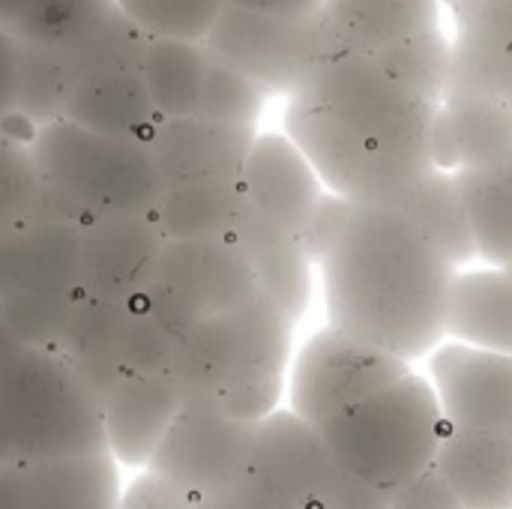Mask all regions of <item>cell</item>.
Returning <instances> with one entry per match:
<instances>
[{"label":"cell","mask_w":512,"mask_h":509,"mask_svg":"<svg viewBox=\"0 0 512 509\" xmlns=\"http://www.w3.org/2000/svg\"><path fill=\"white\" fill-rule=\"evenodd\" d=\"M474 240L477 258L486 264H510L512 261V159L456 168Z\"/></svg>","instance_id":"83f0119b"},{"label":"cell","mask_w":512,"mask_h":509,"mask_svg":"<svg viewBox=\"0 0 512 509\" xmlns=\"http://www.w3.org/2000/svg\"><path fill=\"white\" fill-rule=\"evenodd\" d=\"M351 207H354V201H348V198H342V195H336V192H330V189L324 192L321 204L315 207L312 219L306 222V228H303L300 237H297L300 246H303V252L309 255L312 264H318V261L324 258V252L333 246V240L339 237V231H342V225H345Z\"/></svg>","instance_id":"8d00e7d4"},{"label":"cell","mask_w":512,"mask_h":509,"mask_svg":"<svg viewBox=\"0 0 512 509\" xmlns=\"http://www.w3.org/2000/svg\"><path fill=\"white\" fill-rule=\"evenodd\" d=\"M120 489L123 468L108 450L0 465V509H114Z\"/></svg>","instance_id":"2e32d148"},{"label":"cell","mask_w":512,"mask_h":509,"mask_svg":"<svg viewBox=\"0 0 512 509\" xmlns=\"http://www.w3.org/2000/svg\"><path fill=\"white\" fill-rule=\"evenodd\" d=\"M444 333L465 345L512 354L510 270L498 264L456 270L447 294Z\"/></svg>","instance_id":"cb8c5ba5"},{"label":"cell","mask_w":512,"mask_h":509,"mask_svg":"<svg viewBox=\"0 0 512 509\" xmlns=\"http://www.w3.org/2000/svg\"><path fill=\"white\" fill-rule=\"evenodd\" d=\"M30 150L42 207L75 225L105 216H153L168 189L144 138L105 135L57 117L36 129Z\"/></svg>","instance_id":"277c9868"},{"label":"cell","mask_w":512,"mask_h":509,"mask_svg":"<svg viewBox=\"0 0 512 509\" xmlns=\"http://www.w3.org/2000/svg\"><path fill=\"white\" fill-rule=\"evenodd\" d=\"M246 201L273 225L300 237L324 198V183L288 132H258L240 174Z\"/></svg>","instance_id":"e0dca14e"},{"label":"cell","mask_w":512,"mask_h":509,"mask_svg":"<svg viewBox=\"0 0 512 509\" xmlns=\"http://www.w3.org/2000/svg\"><path fill=\"white\" fill-rule=\"evenodd\" d=\"M228 240L249 261L258 288L270 294L294 321H300L312 300V261L300 240L264 219L252 204H246Z\"/></svg>","instance_id":"44dd1931"},{"label":"cell","mask_w":512,"mask_h":509,"mask_svg":"<svg viewBox=\"0 0 512 509\" xmlns=\"http://www.w3.org/2000/svg\"><path fill=\"white\" fill-rule=\"evenodd\" d=\"M339 462L324 435L294 411L258 420L246 465L216 498L225 509H321Z\"/></svg>","instance_id":"ba28073f"},{"label":"cell","mask_w":512,"mask_h":509,"mask_svg":"<svg viewBox=\"0 0 512 509\" xmlns=\"http://www.w3.org/2000/svg\"><path fill=\"white\" fill-rule=\"evenodd\" d=\"M18 66H21V42L18 36L0 27V120L15 111Z\"/></svg>","instance_id":"60d3db41"},{"label":"cell","mask_w":512,"mask_h":509,"mask_svg":"<svg viewBox=\"0 0 512 509\" xmlns=\"http://www.w3.org/2000/svg\"><path fill=\"white\" fill-rule=\"evenodd\" d=\"M63 117L93 132L144 141L162 120L138 69H105L78 75L69 90Z\"/></svg>","instance_id":"603a6c76"},{"label":"cell","mask_w":512,"mask_h":509,"mask_svg":"<svg viewBox=\"0 0 512 509\" xmlns=\"http://www.w3.org/2000/svg\"><path fill=\"white\" fill-rule=\"evenodd\" d=\"M390 509H465L435 462L393 492Z\"/></svg>","instance_id":"74e56055"},{"label":"cell","mask_w":512,"mask_h":509,"mask_svg":"<svg viewBox=\"0 0 512 509\" xmlns=\"http://www.w3.org/2000/svg\"><path fill=\"white\" fill-rule=\"evenodd\" d=\"M255 135V126H234L207 120L201 114H183L162 117L147 141L165 183L171 186L186 180H240Z\"/></svg>","instance_id":"d6986e66"},{"label":"cell","mask_w":512,"mask_h":509,"mask_svg":"<svg viewBox=\"0 0 512 509\" xmlns=\"http://www.w3.org/2000/svg\"><path fill=\"white\" fill-rule=\"evenodd\" d=\"M267 99L270 96L246 72H240L234 63L210 51V63L204 72L195 114L207 120H219V123H234V126H258V117Z\"/></svg>","instance_id":"d6a6232c"},{"label":"cell","mask_w":512,"mask_h":509,"mask_svg":"<svg viewBox=\"0 0 512 509\" xmlns=\"http://www.w3.org/2000/svg\"><path fill=\"white\" fill-rule=\"evenodd\" d=\"M174 348L177 339L144 306V297L132 303H108L81 294L57 354L66 357V363L102 399L123 375L171 372Z\"/></svg>","instance_id":"9c48e42d"},{"label":"cell","mask_w":512,"mask_h":509,"mask_svg":"<svg viewBox=\"0 0 512 509\" xmlns=\"http://www.w3.org/2000/svg\"><path fill=\"white\" fill-rule=\"evenodd\" d=\"M102 426L108 453L123 471H141L153 459L162 435L183 405L171 372L123 375L102 399Z\"/></svg>","instance_id":"ac0fdd59"},{"label":"cell","mask_w":512,"mask_h":509,"mask_svg":"<svg viewBox=\"0 0 512 509\" xmlns=\"http://www.w3.org/2000/svg\"><path fill=\"white\" fill-rule=\"evenodd\" d=\"M42 207V183L33 162L30 138L0 123V228H9Z\"/></svg>","instance_id":"e575fe53"},{"label":"cell","mask_w":512,"mask_h":509,"mask_svg":"<svg viewBox=\"0 0 512 509\" xmlns=\"http://www.w3.org/2000/svg\"><path fill=\"white\" fill-rule=\"evenodd\" d=\"M255 426L216 399H183L147 468L195 501H216L240 477Z\"/></svg>","instance_id":"8fae6325"},{"label":"cell","mask_w":512,"mask_h":509,"mask_svg":"<svg viewBox=\"0 0 512 509\" xmlns=\"http://www.w3.org/2000/svg\"><path fill=\"white\" fill-rule=\"evenodd\" d=\"M438 168H474L512 159V105L489 96H447L432 129Z\"/></svg>","instance_id":"7402d4cb"},{"label":"cell","mask_w":512,"mask_h":509,"mask_svg":"<svg viewBox=\"0 0 512 509\" xmlns=\"http://www.w3.org/2000/svg\"><path fill=\"white\" fill-rule=\"evenodd\" d=\"M408 372V360L327 324L297 351L291 369V411L321 426Z\"/></svg>","instance_id":"7c38bea8"},{"label":"cell","mask_w":512,"mask_h":509,"mask_svg":"<svg viewBox=\"0 0 512 509\" xmlns=\"http://www.w3.org/2000/svg\"><path fill=\"white\" fill-rule=\"evenodd\" d=\"M21 345H18V339L12 336V330L6 327V321H3V315H0V366L18 351Z\"/></svg>","instance_id":"ee69618b"},{"label":"cell","mask_w":512,"mask_h":509,"mask_svg":"<svg viewBox=\"0 0 512 509\" xmlns=\"http://www.w3.org/2000/svg\"><path fill=\"white\" fill-rule=\"evenodd\" d=\"M294 324L264 291L195 324L171 360L183 399H216L252 423L273 414L285 387Z\"/></svg>","instance_id":"3957f363"},{"label":"cell","mask_w":512,"mask_h":509,"mask_svg":"<svg viewBox=\"0 0 512 509\" xmlns=\"http://www.w3.org/2000/svg\"><path fill=\"white\" fill-rule=\"evenodd\" d=\"M318 267L333 327L408 363L447 339L456 267L396 204H354Z\"/></svg>","instance_id":"7a4b0ae2"},{"label":"cell","mask_w":512,"mask_h":509,"mask_svg":"<svg viewBox=\"0 0 512 509\" xmlns=\"http://www.w3.org/2000/svg\"><path fill=\"white\" fill-rule=\"evenodd\" d=\"M447 96H489L512 105V42L456 33Z\"/></svg>","instance_id":"f546056e"},{"label":"cell","mask_w":512,"mask_h":509,"mask_svg":"<svg viewBox=\"0 0 512 509\" xmlns=\"http://www.w3.org/2000/svg\"><path fill=\"white\" fill-rule=\"evenodd\" d=\"M441 3H447V6H453V9H456V6H459L462 0H441Z\"/></svg>","instance_id":"bcb514c9"},{"label":"cell","mask_w":512,"mask_h":509,"mask_svg":"<svg viewBox=\"0 0 512 509\" xmlns=\"http://www.w3.org/2000/svg\"><path fill=\"white\" fill-rule=\"evenodd\" d=\"M255 273L228 237L165 240L144 306L180 342L195 324L258 294Z\"/></svg>","instance_id":"30bf717a"},{"label":"cell","mask_w":512,"mask_h":509,"mask_svg":"<svg viewBox=\"0 0 512 509\" xmlns=\"http://www.w3.org/2000/svg\"><path fill=\"white\" fill-rule=\"evenodd\" d=\"M81 288V225L39 207L0 228V303Z\"/></svg>","instance_id":"9a60e30c"},{"label":"cell","mask_w":512,"mask_h":509,"mask_svg":"<svg viewBox=\"0 0 512 509\" xmlns=\"http://www.w3.org/2000/svg\"><path fill=\"white\" fill-rule=\"evenodd\" d=\"M435 468L465 509H512V435L444 420Z\"/></svg>","instance_id":"ffe728a7"},{"label":"cell","mask_w":512,"mask_h":509,"mask_svg":"<svg viewBox=\"0 0 512 509\" xmlns=\"http://www.w3.org/2000/svg\"><path fill=\"white\" fill-rule=\"evenodd\" d=\"M246 204L240 180H186L165 189L153 216L168 240H213L231 234Z\"/></svg>","instance_id":"484cf974"},{"label":"cell","mask_w":512,"mask_h":509,"mask_svg":"<svg viewBox=\"0 0 512 509\" xmlns=\"http://www.w3.org/2000/svg\"><path fill=\"white\" fill-rule=\"evenodd\" d=\"M198 501L186 495L180 486L165 480L162 474L141 468L132 474V480H123L120 498L114 509H195Z\"/></svg>","instance_id":"d590c367"},{"label":"cell","mask_w":512,"mask_h":509,"mask_svg":"<svg viewBox=\"0 0 512 509\" xmlns=\"http://www.w3.org/2000/svg\"><path fill=\"white\" fill-rule=\"evenodd\" d=\"M36 6V0H0V27L3 30H15L18 21Z\"/></svg>","instance_id":"7bdbcfd3"},{"label":"cell","mask_w":512,"mask_h":509,"mask_svg":"<svg viewBox=\"0 0 512 509\" xmlns=\"http://www.w3.org/2000/svg\"><path fill=\"white\" fill-rule=\"evenodd\" d=\"M0 438L6 465L108 450L99 396L66 357L27 345L0 366Z\"/></svg>","instance_id":"5b68a950"},{"label":"cell","mask_w":512,"mask_h":509,"mask_svg":"<svg viewBox=\"0 0 512 509\" xmlns=\"http://www.w3.org/2000/svg\"><path fill=\"white\" fill-rule=\"evenodd\" d=\"M375 60L411 93L438 102L444 99L447 78H450V60H453V39L441 30H423L408 39H399L393 45H384L375 51Z\"/></svg>","instance_id":"4dcf8cb0"},{"label":"cell","mask_w":512,"mask_h":509,"mask_svg":"<svg viewBox=\"0 0 512 509\" xmlns=\"http://www.w3.org/2000/svg\"><path fill=\"white\" fill-rule=\"evenodd\" d=\"M315 429L342 468L393 495L435 462L444 414L435 387L408 372Z\"/></svg>","instance_id":"8992f818"},{"label":"cell","mask_w":512,"mask_h":509,"mask_svg":"<svg viewBox=\"0 0 512 509\" xmlns=\"http://www.w3.org/2000/svg\"><path fill=\"white\" fill-rule=\"evenodd\" d=\"M429 369L447 423L512 435V354L441 342Z\"/></svg>","instance_id":"5bb4252c"},{"label":"cell","mask_w":512,"mask_h":509,"mask_svg":"<svg viewBox=\"0 0 512 509\" xmlns=\"http://www.w3.org/2000/svg\"><path fill=\"white\" fill-rule=\"evenodd\" d=\"M207 63H210L207 42H192V39H150L147 42L138 72L162 117L195 114Z\"/></svg>","instance_id":"f1b7e54d"},{"label":"cell","mask_w":512,"mask_h":509,"mask_svg":"<svg viewBox=\"0 0 512 509\" xmlns=\"http://www.w3.org/2000/svg\"><path fill=\"white\" fill-rule=\"evenodd\" d=\"M117 6L150 39L207 42L228 0H117Z\"/></svg>","instance_id":"836d02e7"},{"label":"cell","mask_w":512,"mask_h":509,"mask_svg":"<svg viewBox=\"0 0 512 509\" xmlns=\"http://www.w3.org/2000/svg\"><path fill=\"white\" fill-rule=\"evenodd\" d=\"M390 501H393L390 492L372 486L369 480H363L354 471L339 465L336 480H333L321 509H390Z\"/></svg>","instance_id":"ab89813d"},{"label":"cell","mask_w":512,"mask_h":509,"mask_svg":"<svg viewBox=\"0 0 512 509\" xmlns=\"http://www.w3.org/2000/svg\"><path fill=\"white\" fill-rule=\"evenodd\" d=\"M438 102L405 90L366 51L324 60L288 96L285 132L324 189L354 204H396L435 165Z\"/></svg>","instance_id":"6da1fadb"},{"label":"cell","mask_w":512,"mask_h":509,"mask_svg":"<svg viewBox=\"0 0 512 509\" xmlns=\"http://www.w3.org/2000/svg\"><path fill=\"white\" fill-rule=\"evenodd\" d=\"M207 48L246 72L267 96L288 99L330 57L351 51L324 3L306 15H267L228 3Z\"/></svg>","instance_id":"52a82bcc"},{"label":"cell","mask_w":512,"mask_h":509,"mask_svg":"<svg viewBox=\"0 0 512 509\" xmlns=\"http://www.w3.org/2000/svg\"><path fill=\"white\" fill-rule=\"evenodd\" d=\"M195 509H225L219 501H198V507Z\"/></svg>","instance_id":"f6af8a7d"},{"label":"cell","mask_w":512,"mask_h":509,"mask_svg":"<svg viewBox=\"0 0 512 509\" xmlns=\"http://www.w3.org/2000/svg\"><path fill=\"white\" fill-rule=\"evenodd\" d=\"M504 267H507V270H510V276H512V261H510V264H504Z\"/></svg>","instance_id":"7dc6e473"},{"label":"cell","mask_w":512,"mask_h":509,"mask_svg":"<svg viewBox=\"0 0 512 509\" xmlns=\"http://www.w3.org/2000/svg\"><path fill=\"white\" fill-rule=\"evenodd\" d=\"M324 9L348 48L366 54L441 27V0H324Z\"/></svg>","instance_id":"4316f807"},{"label":"cell","mask_w":512,"mask_h":509,"mask_svg":"<svg viewBox=\"0 0 512 509\" xmlns=\"http://www.w3.org/2000/svg\"><path fill=\"white\" fill-rule=\"evenodd\" d=\"M228 3L267 15H306L315 12L324 0H228Z\"/></svg>","instance_id":"b9f144b4"},{"label":"cell","mask_w":512,"mask_h":509,"mask_svg":"<svg viewBox=\"0 0 512 509\" xmlns=\"http://www.w3.org/2000/svg\"><path fill=\"white\" fill-rule=\"evenodd\" d=\"M396 207L420 225L456 270L477 258V240L456 171L432 168L396 201Z\"/></svg>","instance_id":"d4e9b609"},{"label":"cell","mask_w":512,"mask_h":509,"mask_svg":"<svg viewBox=\"0 0 512 509\" xmlns=\"http://www.w3.org/2000/svg\"><path fill=\"white\" fill-rule=\"evenodd\" d=\"M165 240L156 216H105L81 225V291L108 303L144 297Z\"/></svg>","instance_id":"4fadbf2b"},{"label":"cell","mask_w":512,"mask_h":509,"mask_svg":"<svg viewBox=\"0 0 512 509\" xmlns=\"http://www.w3.org/2000/svg\"><path fill=\"white\" fill-rule=\"evenodd\" d=\"M453 12L459 33L512 42V0H462Z\"/></svg>","instance_id":"f35d334b"},{"label":"cell","mask_w":512,"mask_h":509,"mask_svg":"<svg viewBox=\"0 0 512 509\" xmlns=\"http://www.w3.org/2000/svg\"><path fill=\"white\" fill-rule=\"evenodd\" d=\"M72 84H75V72L63 54L45 45L21 42L18 96H15L18 114H24L33 126H45L63 117Z\"/></svg>","instance_id":"1f68e13d"}]
</instances>
